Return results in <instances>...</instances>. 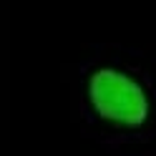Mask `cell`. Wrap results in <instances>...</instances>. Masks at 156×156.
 Listing matches in <instances>:
<instances>
[{"instance_id":"1","label":"cell","mask_w":156,"mask_h":156,"mask_svg":"<svg viewBox=\"0 0 156 156\" xmlns=\"http://www.w3.org/2000/svg\"><path fill=\"white\" fill-rule=\"evenodd\" d=\"M88 103L93 111L121 129H141L151 116L146 88L119 68H98L88 78Z\"/></svg>"}]
</instances>
